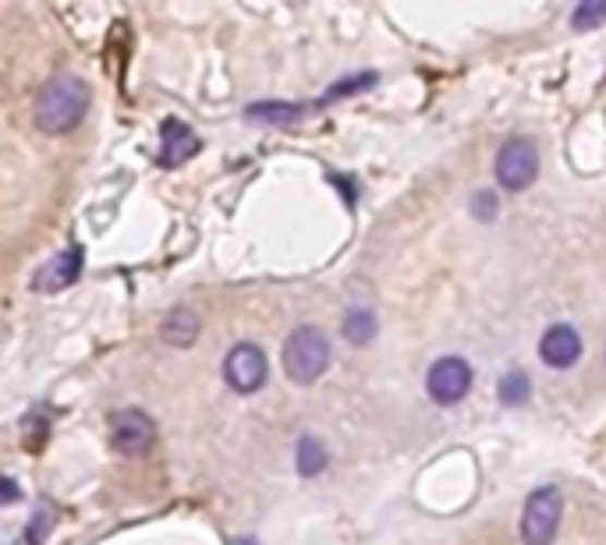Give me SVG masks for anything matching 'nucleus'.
Listing matches in <instances>:
<instances>
[{
  "label": "nucleus",
  "mask_w": 606,
  "mask_h": 545,
  "mask_svg": "<svg viewBox=\"0 0 606 545\" xmlns=\"http://www.w3.org/2000/svg\"><path fill=\"white\" fill-rule=\"evenodd\" d=\"M89 110V89L78 75H53L36 99V124L47 135H64L82 124Z\"/></svg>",
  "instance_id": "1"
},
{
  "label": "nucleus",
  "mask_w": 606,
  "mask_h": 545,
  "mask_svg": "<svg viewBox=\"0 0 606 545\" xmlns=\"http://www.w3.org/2000/svg\"><path fill=\"white\" fill-rule=\"evenodd\" d=\"M280 358H284L288 379H294L299 386H308V383H316L330 365V340L316 326H299V329H291V337L284 340V354Z\"/></svg>",
  "instance_id": "2"
},
{
  "label": "nucleus",
  "mask_w": 606,
  "mask_h": 545,
  "mask_svg": "<svg viewBox=\"0 0 606 545\" xmlns=\"http://www.w3.org/2000/svg\"><path fill=\"white\" fill-rule=\"evenodd\" d=\"M560 513H563V499L554 485H543L535 489L521 513V542L525 545H549L560 528Z\"/></svg>",
  "instance_id": "3"
},
{
  "label": "nucleus",
  "mask_w": 606,
  "mask_h": 545,
  "mask_svg": "<svg viewBox=\"0 0 606 545\" xmlns=\"http://www.w3.org/2000/svg\"><path fill=\"white\" fill-rule=\"evenodd\" d=\"M540 174V149L532 138H507L497 153V181L507 192H525Z\"/></svg>",
  "instance_id": "4"
},
{
  "label": "nucleus",
  "mask_w": 606,
  "mask_h": 545,
  "mask_svg": "<svg viewBox=\"0 0 606 545\" xmlns=\"http://www.w3.org/2000/svg\"><path fill=\"white\" fill-rule=\"evenodd\" d=\"M426 390L429 397L436 400V404H458V400L472 390V365L464 362V358H455L447 354L440 358V362H433L429 376H426Z\"/></svg>",
  "instance_id": "5"
},
{
  "label": "nucleus",
  "mask_w": 606,
  "mask_h": 545,
  "mask_svg": "<svg viewBox=\"0 0 606 545\" xmlns=\"http://www.w3.org/2000/svg\"><path fill=\"white\" fill-rule=\"evenodd\" d=\"M114 447L118 453H129V457H143L149 453L153 439H157V425H153V419L146 411L138 408H121L114 414Z\"/></svg>",
  "instance_id": "6"
},
{
  "label": "nucleus",
  "mask_w": 606,
  "mask_h": 545,
  "mask_svg": "<svg viewBox=\"0 0 606 545\" xmlns=\"http://www.w3.org/2000/svg\"><path fill=\"white\" fill-rule=\"evenodd\" d=\"M223 379H228L238 393H256L266 383V354L256 343H238L223 362Z\"/></svg>",
  "instance_id": "7"
},
{
  "label": "nucleus",
  "mask_w": 606,
  "mask_h": 545,
  "mask_svg": "<svg viewBox=\"0 0 606 545\" xmlns=\"http://www.w3.org/2000/svg\"><path fill=\"white\" fill-rule=\"evenodd\" d=\"M540 354L549 368H571L578 362V354H582V337H578V329L568 323H557L549 326L543 340H540Z\"/></svg>",
  "instance_id": "8"
},
{
  "label": "nucleus",
  "mask_w": 606,
  "mask_h": 545,
  "mask_svg": "<svg viewBox=\"0 0 606 545\" xmlns=\"http://www.w3.org/2000/svg\"><path fill=\"white\" fill-rule=\"evenodd\" d=\"M199 135L192 132V128L185 121H163L160 128V164L163 167H181V164H189L195 153H199Z\"/></svg>",
  "instance_id": "9"
},
{
  "label": "nucleus",
  "mask_w": 606,
  "mask_h": 545,
  "mask_svg": "<svg viewBox=\"0 0 606 545\" xmlns=\"http://www.w3.org/2000/svg\"><path fill=\"white\" fill-rule=\"evenodd\" d=\"M82 272V252L78 249H68L61 255H53L47 266H39L36 272V291H64V287H72Z\"/></svg>",
  "instance_id": "10"
},
{
  "label": "nucleus",
  "mask_w": 606,
  "mask_h": 545,
  "mask_svg": "<svg viewBox=\"0 0 606 545\" xmlns=\"http://www.w3.org/2000/svg\"><path fill=\"white\" fill-rule=\"evenodd\" d=\"M160 337L163 343H171V348H189V343L199 337V319H195L189 308H174L160 323Z\"/></svg>",
  "instance_id": "11"
},
{
  "label": "nucleus",
  "mask_w": 606,
  "mask_h": 545,
  "mask_svg": "<svg viewBox=\"0 0 606 545\" xmlns=\"http://www.w3.org/2000/svg\"><path fill=\"white\" fill-rule=\"evenodd\" d=\"M341 329H344V337L351 343H369L376 337V315L369 308H351L344 315V326Z\"/></svg>",
  "instance_id": "12"
},
{
  "label": "nucleus",
  "mask_w": 606,
  "mask_h": 545,
  "mask_svg": "<svg viewBox=\"0 0 606 545\" xmlns=\"http://www.w3.org/2000/svg\"><path fill=\"white\" fill-rule=\"evenodd\" d=\"M327 447H323L319 439H313V436H302V443H299V471L308 479V475H319L323 468H327Z\"/></svg>",
  "instance_id": "13"
},
{
  "label": "nucleus",
  "mask_w": 606,
  "mask_h": 545,
  "mask_svg": "<svg viewBox=\"0 0 606 545\" xmlns=\"http://www.w3.org/2000/svg\"><path fill=\"white\" fill-rule=\"evenodd\" d=\"M532 397V383H529V376L521 368H511L507 372V376L500 379V400L504 404H525V400Z\"/></svg>",
  "instance_id": "14"
},
{
  "label": "nucleus",
  "mask_w": 606,
  "mask_h": 545,
  "mask_svg": "<svg viewBox=\"0 0 606 545\" xmlns=\"http://www.w3.org/2000/svg\"><path fill=\"white\" fill-rule=\"evenodd\" d=\"M299 110L302 107H291V104H256V107H249V118L252 121H274V124H280V121H294V118H299Z\"/></svg>",
  "instance_id": "15"
},
{
  "label": "nucleus",
  "mask_w": 606,
  "mask_h": 545,
  "mask_svg": "<svg viewBox=\"0 0 606 545\" xmlns=\"http://www.w3.org/2000/svg\"><path fill=\"white\" fill-rule=\"evenodd\" d=\"M606 19V4H578L574 8V28H592V25H599Z\"/></svg>",
  "instance_id": "16"
},
{
  "label": "nucleus",
  "mask_w": 606,
  "mask_h": 545,
  "mask_svg": "<svg viewBox=\"0 0 606 545\" xmlns=\"http://www.w3.org/2000/svg\"><path fill=\"white\" fill-rule=\"evenodd\" d=\"M373 82H376V75H373V71H369V75H355V78H344V82H337L334 89L327 93V99L348 96V93H362V89H369Z\"/></svg>",
  "instance_id": "17"
},
{
  "label": "nucleus",
  "mask_w": 606,
  "mask_h": 545,
  "mask_svg": "<svg viewBox=\"0 0 606 545\" xmlns=\"http://www.w3.org/2000/svg\"><path fill=\"white\" fill-rule=\"evenodd\" d=\"M472 213H475L478 220H493V217H497V195H493V192H478L475 203H472Z\"/></svg>",
  "instance_id": "18"
},
{
  "label": "nucleus",
  "mask_w": 606,
  "mask_h": 545,
  "mask_svg": "<svg viewBox=\"0 0 606 545\" xmlns=\"http://www.w3.org/2000/svg\"><path fill=\"white\" fill-rule=\"evenodd\" d=\"M234 545H252V542H249V538H238Z\"/></svg>",
  "instance_id": "19"
}]
</instances>
